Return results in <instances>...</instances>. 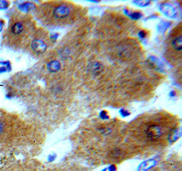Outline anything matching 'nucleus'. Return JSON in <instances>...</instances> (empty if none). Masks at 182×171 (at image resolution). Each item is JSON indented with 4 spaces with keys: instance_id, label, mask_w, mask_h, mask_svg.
<instances>
[{
    "instance_id": "obj_1",
    "label": "nucleus",
    "mask_w": 182,
    "mask_h": 171,
    "mask_svg": "<svg viewBox=\"0 0 182 171\" xmlns=\"http://www.w3.org/2000/svg\"><path fill=\"white\" fill-rule=\"evenodd\" d=\"M34 24L25 12L17 11L10 14L8 23L2 38L4 46L12 51H21L30 47Z\"/></svg>"
},
{
    "instance_id": "obj_2",
    "label": "nucleus",
    "mask_w": 182,
    "mask_h": 171,
    "mask_svg": "<svg viewBox=\"0 0 182 171\" xmlns=\"http://www.w3.org/2000/svg\"><path fill=\"white\" fill-rule=\"evenodd\" d=\"M22 123L13 112L0 109V154L13 151L23 136Z\"/></svg>"
},
{
    "instance_id": "obj_3",
    "label": "nucleus",
    "mask_w": 182,
    "mask_h": 171,
    "mask_svg": "<svg viewBox=\"0 0 182 171\" xmlns=\"http://www.w3.org/2000/svg\"><path fill=\"white\" fill-rule=\"evenodd\" d=\"M51 13L53 18L55 19H64L70 14V9L66 4H59L53 9Z\"/></svg>"
},
{
    "instance_id": "obj_4",
    "label": "nucleus",
    "mask_w": 182,
    "mask_h": 171,
    "mask_svg": "<svg viewBox=\"0 0 182 171\" xmlns=\"http://www.w3.org/2000/svg\"><path fill=\"white\" fill-rule=\"evenodd\" d=\"M30 51L36 55H41L46 51L47 45L45 41L38 37H35L29 47Z\"/></svg>"
},
{
    "instance_id": "obj_5",
    "label": "nucleus",
    "mask_w": 182,
    "mask_h": 171,
    "mask_svg": "<svg viewBox=\"0 0 182 171\" xmlns=\"http://www.w3.org/2000/svg\"><path fill=\"white\" fill-rule=\"evenodd\" d=\"M146 135L150 141H156L162 135V128L158 125H152L147 128Z\"/></svg>"
},
{
    "instance_id": "obj_6",
    "label": "nucleus",
    "mask_w": 182,
    "mask_h": 171,
    "mask_svg": "<svg viewBox=\"0 0 182 171\" xmlns=\"http://www.w3.org/2000/svg\"><path fill=\"white\" fill-rule=\"evenodd\" d=\"M181 134V131L180 128L177 129H175V130L171 131L168 136V141L172 143H174V142H175L176 141H177L178 139L180 138Z\"/></svg>"
},
{
    "instance_id": "obj_7",
    "label": "nucleus",
    "mask_w": 182,
    "mask_h": 171,
    "mask_svg": "<svg viewBox=\"0 0 182 171\" xmlns=\"http://www.w3.org/2000/svg\"><path fill=\"white\" fill-rule=\"evenodd\" d=\"M155 164V162L154 160H149L147 161L144 162L140 165V166L138 168V171H147L149 169H151Z\"/></svg>"
},
{
    "instance_id": "obj_8",
    "label": "nucleus",
    "mask_w": 182,
    "mask_h": 171,
    "mask_svg": "<svg viewBox=\"0 0 182 171\" xmlns=\"http://www.w3.org/2000/svg\"><path fill=\"white\" fill-rule=\"evenodd\" d=\"M172 46L173 49L177 51L180 52L182 49V37L179 35L177 37H175L172 41Z\"/></svg>"
},
{
    "instance_id": "obj_9",
    "label": "nucleus",
    "mask_w": 182,
    "mask_h": 171,
    "mask_svg": "<svg viewBox=\"0 0 182 171\" xmlns=\"http://www.w3.org/2000/svg\"><path fill=\"white\" fill-rule=\"evenodd\" d=\"M91 69L92 72H93L94 74L97 75L99 74L100 73H101L102 71L103 70V66H102V65L100 64V63L96 62L92 65Z\"/></svg>"
},
{
    "instance_id": "obj_10",
    "label": "nucleus",
    "mask_w": 182,
    "mask_h": 171,
    "mask_svg": "<svg viewBox=\"0 0 182 171\" xmlns=\"http://www.w3.org/2000/svg\"><path fill=\"white\" fill-rule=\"evenodd\" d=\"M48 69L50 72H55L60 69V64L57 61L51 62L48 64Z\"/></svg>"
},
{
    "instance_id": "obj_11",
    "label": "nucleus",
    "mask_w": 182,
    "mask_h": 171,
    "mask_svg": "<svg viewBox=\"0 0 182 171\" xmlns=\"http://www.w3.org/2000/svg\"><path fill=\"white\" fill-rule=\"evenodd\" d=\"M141 17V15L139 12L133 13V14L131 15V17L133 18H134V19H138V18H139Z\"/></svg>"
},
{
    "instance_id": "obj_12",
    "label": "nucleus",
    "mask_w": 182,
    "mask_h": 171,
    "mask_svg": "<svg viewBox=\"0 0 182 171\" xmlns=\"http://www.w3.org/2000/svg\"><path fill=\"white\" fill-rule=\"evenodd\" d=\"M100 117H101V118H102V119H107L108 118V115H107V113L106 111H102L101 113H100Z\"/></svg>"
},
{
    "instance_id": "obj_13",
    "label": "nucleus",
    "mask_w": 182,
    "mask_h": 171,
    "mask_svg": "<svg viewBox=\"0 0 182 171\" xmlns=\"http://www.w3.org/2000/svg\"><path fill=\"white\" fill-rule=\"evenodd\" d=\"M109 171H116L117 170V167L115 165H110L109 168Z\"/></svg>"
},
{
    "instance_id": "obj_14",
    "label": "nucleus",
    "mask_w": 182,
    "mask_h": 171,
    "mask_svg": "<svg viewBox=\"0 0 182 171\" xmlns=\"http://www.w3.org/2000/svg\"><path fill=\"white\" fill-rule=\"evenodd\" d=\"M121 115H123V117H126L127 116V115H128V111L127 110H121Z\"/></svg>"
},
{
    "instance_id": "obj_15",
    "label": "nucleus",
    "mask_w": 182,
    "mask_h": 171,
    "mask_svg": "<svg viewBox=\"0 0 182 171\" xmlns=\"http://www.w3.org/2000/svg\"><path fill=\"white\" fill-rule=\"evenodd\" d=\"M145 35H146V33H145V32L144 31H140V33H139V36H141V37H142V38H144V37L145 36Z\"/></svg>"
}]
</instances>
